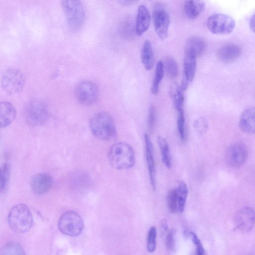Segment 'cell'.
<instances>
[{
    "instance_id": "9c48e42d",
    "label": "cell",
    "mask_w": 255,
    "mask_h": 255,
    "mask_svg": "<svg viewBox=\"0 0 255 255\" xmlns=\"http://www.w3.org/2000/svg\"><path fill=\"white\" fill-rule=\"evenodd\" d=\"M24 74L19 70L9 69L1 76V86L8 94H13L20 92L25 83Z\"/></svg>"
},
{
    "instance_id": "8fae6325",
    "label": "cell",
    "mask_w": 255,
    "mask_h": 255,
    "mask_svg": "<svg viewBox=\"0 0 255 255\" xmlns=\"http://www.w3.org/2000/svg\"><path fill=\"white\" fill-rule=\"evenodd\" d=\"M248 151L247 146L239 142L230 145L225 153V160L228 165L233 167L242 166L247 161Z\"/></svg>"
},
{
    "instance_id": "7402d4cb",
    "label": "cell",
    "mask_w": 255,
    "mask_h": 255,
    "mask_svg": "<svg viewBox=\"0 0 255 255\" xmlns=\"http://www.w3.org/2000/svg\"><path fill=\"white\" fill-rule=\"evenodd\" d=\"M206 43L203 38L199 36H193L189 37L185 42V48L192 49L196 53L197 57L204 52Z\"/></svg>"
},
{
    "instance_id": "d6a6232c",
    "label": "cell",
    "mask_w": 255,
    "mask_h": 255,
    "mask_svg": "<svg viewBox=\"0 0 255 255\" xmlns=\"http://www.w3.org/2000/svg\"><path fill=\"white\" fill-rule=\"evenodd\" d=\"M9 167L6 163L3 164L1 168L0 190L2 191L6 187L9 179Z\"/></svg>"
},
{
    "instance_id": "9a60e30c",
    "label": "cell",
    "mask_w": 255,
    "mask_h": 255,
    "mask_svg": "<svg viewBox=\"0 0 255 255\" xmlns=\"http://www.w3.org/2000/svg\"><path fill=\"white\" fill-rule=\"evenodd\" d=\"M197 57L193 50L184 47V79L188 82L192 81L194 78L196 71Z\"/></svg>"
},
{
    "instance_id": "d6986e66",
    "label": "cell",
    "mask_w": 255,
    "mask_h": 255,
    "mask_svg": "<svg viewBox=\"0 0 255 255\" xmlns=\"http://www.w3.org/2000/svg\"><path fill=\"white\" fill-rule=\"evenodd\" d=\"M183 7L186 15L190 19H194L204 11L205 3L204 0H185Z\"/></svg>"
},
{
    "instance_id": "2e32d148",
    "label": "cell",
    "mask_w": 255,
    "mask_h": 255,
    "mask_svg": "<svg viewBox=\"0 0 255 255\" xmlns=\"http://www.w3.org/2000/svg\"><path fill=\"white\" fill-rule=\"evenodd\" d=\"M145 156L151 186L153 190L156 188V169L153 155L152 144L149 135L145 133Z\"/></svg>"
},
{
    "instance_id": "5b68a950",
    "label": "cell",
    "mask_w": 255,
    "mask_h": 255,
    "mask_svg": "<svg viewBox=\"0 0 255 255\" xmlns=\"http://www.w3.org/2000/svg\"><path fill=\"white\" fill-rule=\"evenodd\" d=\"M49 115L47 105L42 100L34 99L29 102L25 110V119L31 126H39L47 121Z\"/></svg>"
},
{
    "instance_id": "836d02e7",
    "label": "cell",
    "mask_w": 255,
    "mask_h": 255,
    "mask_svg": "<svg viewBox=\"0 0 255 255\" xmlns=\"http://www.w3.org/2000/svg\"><path fill=\"white\" fill-rule=\"evenodd\" d=\"M190 237L196 247V255H202L205 254V250L198 236L193 232L189 233Z\"/></svg>"
},
{
    "instance_id": "3957f363",
    "label": "cell",
    "mask_w": 255,
    "mask_h": 255,
    "mask_svg": "<svg viewBox=\"0 0 255 255\" xmlns=\"http://www.w3.org/2000/svg\"><path fill=\"white\" fill-rule=\"evenodd\" d=\"M7 220L10 229L17 233L28 231L33 224L32 214L24 204L14 206L9 212Z\"/></svg>"
},
{
    "instance_id": "7a4b0ae2",
    "label": "cell",
    "mask_w": 255,
    "mask_h": 255,
    "mask_svg": "<svg viewBox=\"0 0 255 255\" xmlns=\"http://www.w3.org/2000/svg\"><path fill=\"white\" fill-rule=\"evenodd\" d=\"M93 134L97 138L110 140L117 135L116 124L112 116L106 112H100L94 115L90 123Z\"/></svg>"
},
{
    "instance_id": "e575fe53",
    "label": "cell",
    "mask_w": 255,
    "mask_h": 255,
    "mask_svg": "<svg viewBox=\"0 0 255 255\" xmlns=\"http://www.w3.org/2000/svg\"><path fill=\"white\" fill-rule=\"evenodd\" d=\"M156 109L154 105H151L148 113V128L149 131H153L155 122Z\"/></svg>"
},
{
    "instance_id": "8d00e7d4",
    "label": "cell",
    "mask_w": 255,
    "mask_h": 255,
    "mask_svg": "<svg viewBox=\"0 0 255 255\" xmlns=\"http://www.w3.org/2000/svg\"><path fill=\"white\" fill-rule=\"evenodd\" d=\"M118 2L123 6H128L133 5L137 0H117Z\"/></svg>"
},
{
    "instance_id": "4316f807",
    "label": "cell",
    "mask_w": 255,
    "mask_h": 255,
    "mask_svg": "<svg viewBox=\"0 0 255 255\" xmlns=\"http://www.w3.org/2000/svg\"><path fill=\"white\" fill-rule=\"evenodd\" d=\"M171 95L173 98L174 105L177 112L184 111V91L180 86L178 84L175 85Z\"/></svg>"
},
{
    "instance_id": "6da1fadb",
    "label": "cell",
    "mask_w": 255,
    "mask_h": 255,
    "mask_svg": "<svg viewBox=\"0 0 255 255\" xmlns=\"http://www.w3.org/2000/svg\"><path fill=\"white\" fill-rule=\"evenodd\" d=\"M108 159L114 168L119 170L128 169L132 168L135 163L134 150L127 142H117L111 147Z\"/></svg>"
},
{
    "instance_id": "52a82bcc",
    "label": "cell",
    "mask_w": 255,
    "mask_h": 255,
    "mask_svg": "<svg viewBox=\"0 0 255 255\" xmlns=\"http://www.w3.org/2000/svg\"><path fill=\"white\" fill-rule=\"evenodd\" d=\"M236 26L234 19L229 15L216 13L210 15L207 19V27L212 33L226 35L233 32Z\"/></svg>"
},
{
    "instance_id": "e0dca14e",
    "label": "cell",
    "mask_w": 255,
    "mask_h": 255,
    "mask_svg": "<svg viewBox=\"0 0 255 255\" xmlns=\"http://www.w3.org/2000/svg\"><path fill=\"white\" fill-rule=\"evenodd\" d=\"M239 126L246 133H255V107L248 108L242 112L239 118Z\"/></svg>"
},
{
    "instance_id": "484cf974",
    "label": "cell",
    "mask_w": 255,
    "mask_h": 255,
    "mask_svg": "<svg viewBox=\"0 0 255 255\" xmlns=\"http://www.w3.org/2000/svg\"><path fill=\"white\" fill-rule=\"evenodd\" d=\"M162 62L166 75L170 78L176 77L178 74V66L176 60L171 56H167Z\"/></svg>"
},
{
    "instance_id": "d590c367",
    "label": "cell",
    "mask_w": 255,
    "mask_h": 255,
    "mask_svg": "<svg viewBox=\"0 0 255 255\" xmlns=\"http://www.w3.org/2000/svg\"><path fill=\"white\" fill-rule=\"evenodd\" d=\"M175 233L173 230H170L166 237V245L169 251H173L175 247Z\"/></svg>"
},
{
    "instance_id": "4fadbf2b",
    "label": "cell",
    "mask_w": 255,
    "mask_h": 255,
    "mask_svg": "<svg viewBox=\"0 0 255 255\" xmlns=\"http://www.w3.org/2000/svg\"><path fill=\"white\" fill-rule=\"evenodd\" d=\"M52 184V179L47 173H38L33 176L30 181L31 190L37 195H42L47 192Z\"/></svg>"
},
{
    "instance_id": "277c9868",
    "label": "cell",
    "mask_w": 255,
    "mask_h": 255,
    "mask_svg": "<svg viewBox=\"0 0 255 255\" xmlns=\"http://www.w3.org/2000/svg\"><path fill=\"white\" fill-rule=\"evenodd\" d=\"M61 5L69 26L74 29L80 28L86 16L80 0H61Z\"/></svg>"
},
{
    "instance_id": "cb8c5ba5",
    "label": "cell",
    "mask_w": 255,
    "mask_h": 255,
    "mask_svg": "<svg viewBox=\"0 0 255 255\" xmlns=\"http://www.w3.org/2000/svg\"><path fill=\"white\" fill-rule=\"evenodd\" d=\"M157 142L163 163L167 168H170L172 164L171 157L167 141L164 137L159 136L157 138Z\"/></svg>"
},
{
    "instance_id": "7c38bea8",
    "label": "cell",
    "mask_w": 255,
    "mask_h": 255,
    "mask_svg": "<svg viewBox=\"0 0 255 255\" xmlns=\"http://www.w3.org/2000/svg\"><path fill=\"white\" fill-rule=\"evenodd\" d=\"M255 223V213L252 208L243 207L236 213L234 224L236 230L246 233L250 231Z\"/></svg>"
},
{
    "instance_id": "5bb4252c",
    "label": "cell",
    "mask_w": 255,
    "mask_h": 255,
    "mask_svg": "<svg viewBox=\"0 0 255 255\" xmlns=\"http://www.w3.org/2000/svg\"><path fill=\"white\" fill-rule=\"evenodd\" d=\"M242 54L241 47L235 44L224 45L218 51L219 60L224 63H231L236 61Z\"/></svg>"
},
{
    "instance_id": "30bf717a",
    "label": "cell",
    "mask_w": 255,
    "mask_h": 255,
    "mask_svg": "<svg viewBox=\"0 0 255 255\" xmlns=\"http://www.w3.org/2000/svg\"><path fill=\"white\" fill-rule=\"evenodd\" d=\"M99 96V88L94 82L84 81L79 83L75 90V96L78 103L90 105L95 102Z\"/></svg>"
},
{
    "instance_id": "ac0fdd59",
    "label": "cell",
    "mask_w": 255,
    "mask_h": 255,
    "mask_svg": "<svg viewBox=\"0 0 255 255\" xmlns=\"http://www.w3.org/2000/svg\"><path fill=\"white\" fill-rule=\"evenodd\" d=\"M150 22V14L148 8L140 5L137 13L135 32L137 36L142 35L148 28Z\"/></svg>"
},
{
    "instance_id": "74e56055",
    "label": "cell",
    "mask_w": 255,
    "mask_h": 255,
    "mask_svg": "<svg viewBox=\"0 0 255 255\" xmlns=\"http://www.w3.org/2000/svg\"><path fill=\"white\" fill-rule=\"evenodd\" d=\"M250 26L252 30L255 33V13L254 14L250 19Z\"/></svg>"
},
{
    "instance_id": "f1b7e54d",
    "label": "cell",
    "mask_w": 255,
    "mask_h": 255,
    "mask_svg": "<svg viewBox=\"0 0 255 255\" xmlns=\"http://www.w3.org/2000/svg\"><path fill=\"white\" fill-rule=\"evenodd\" d=\"M1 254L7 255H24V252L20 245L15 242L7 243L2 248Z\"/></svg>"
},
{
    "instance_id": "f546056e",
    "label": "cell",
    "mask_w": 255,
    "mask_h": 255,
    "mask_svg": "<svg viewBox=\"0 0 255 255\" xmlns=\"http://www.w3.org/2000/svg\"><path fill=\"white\" fill-rule=\"evenodd\" d=\"M147 249L149 253H153L156 247V229L154 226L150 228L147 235Z\"/></svg>"
},
{
    "instance_id": "1f68e13d",
    "label": "cell",
    "mask_w": 255,
    "mask_h": 255,
    "mask_svg": "<svg viewBox=\"0 0 255 255\" xmlns=\"http://www.w3.org/2000/svg\"><path fill=\"white\" fill-rule=\"evenodd\" d=\"M194 127L197 133L202 134L205 133L207 130L208 124L204 118L199 117L195 121Z\"/></svg>"
},
{
    "instance_id": "4dcf8cb0",
    "label": "cell",
    "mask_w": 255,
    "mask_h": 255,
    "mask_svg": "<svg viewBox=\"0 0 255 255\" xmlns=\"http://www.w3.org/2000/svg\"><path fill=\"white\" fill-rule=\"evenodd\" d=\"M177 124L178 131L181 140L184 141L186 139L185 132V117L184 111L177 112Z\"/></svg>"
},
{
    "instance_id": "8992f818",
    "label": "cell",
    "mask_w": 255,
    "mask_h": 255,
    "mask_svg": "<svg viewBox=\"0 0 255 255\" xmlns=\"http://www.w3.org/2000/svg\"><path fill=\"white\" fill-rule=\"evenodd\" d=\"M58 227L59 231L63 234L70 236H76L82 232L84 222L81 217L77 212L68 211L60 218Z\"/></svg>"
},
{
    "instance_id": "d4e9b609",
    "label": "cell",
    "mask_w": 255,
    "mask_h": 255,
    "mask_svg": "<svg viewBox=\"0 0 255 255\" xmlns=\"http://www.w3.org/2000/svg\"><path fill=\"white\" fill-rule=\"evenodd\" d=\"M164 73L162 61L159 60L156 66L155 75L151 87V92L153 95H157L159 91V84Z\"/></svg>"
},
{
    "instance_id": "44dd1931",
    "label": "cell",
    "mask_w": 255,
    "mask_h": 255,
    "mask_svg": "<svg viewBox=\"0 0 255 255\" xmlns=\"http://www.w3.org/2000/svg\"><path fill=\"white\" fill-rule=\"evenodd\" d=\"M141 61L144 69L150 70L154 64V55L152 45L149 40H146L141 51Z\"/></svg>"
},
{
    "instance_id": "f35d334b",
    "label": "cell",
    "mask_w": 255,
    "mask_h": 255,
    "mask_svg": "<svg viewBox=\"0 0 255 255\" xmlns=\"http://www.w3.org/2000/svg\"></svg>"
},
{
    "instance_id": "ba28073f",
    "label": "cell",
    "mask_w": 255,
    "mask_h": 255,
    "mask_svg": "<svg viewBox=\"0 0 255 255\" xmlns=\"http://www.w3.org/2000/svg\"><path fill=\"white\" fill-rule=\"evenodd\" d=\"M152 17L155 31L161 40L168 36L170 18L165 7L160 3H156L153 9Z\"/></svg>"
},
{
    "instance_id": "83f0119b",
    "label": "cell",
    "mask_w": 255,
    "mask_h": 255,
    "mask_svg": "<svg viewBox=\"0 0 255 255\" xmlns=\"http://www.w3.org/2000/svg\"><path fill=\"white\" fill-rule=\"evenodd\" d=\"M166 201L168 209L170 212L173 214L178 212V204L176 188L171 189L168 191Z\"/></svg>"
},
{
    "instance_id": "ffe728a7",
    "label": "cell",
    "mask_w": 255,
    "mask_h": 255,
    "mask_svg": "<svg viewBox=\"0 0 255 255\" xmlns=\"http://www.w3.org/2000/svg\"><path fill=\"white\" fill-rule=\"evenodd\" d=\"M16 111L13 106L8 102L0 104V125L1 128L9 126L14 120Z\"/></svg>"
},
{
    "instance_id": "603a6c76",
    "label": "cell",
    "mask_w": 255,
    "mask_h": 255,
    "mask_svg": "<svg viewBox=\"0 0 255 255\" xmlns=\"http://www.w3.org/2000/svg\"><path fill=\"white\" fill-rule=\"evenodd\" d=\"M178 204V213H182L184 211L188 194V189L186 184L180 181L176 188Z\"/></svg>"
}]
</instances>
